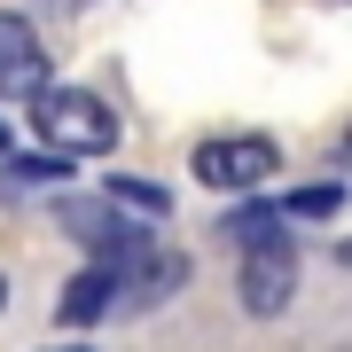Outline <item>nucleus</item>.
I'll return each mask as SVG.
<instances>
[{
    "mask_svg": "<svg viewBox=\"0 0 352 352\" xmlns=\"http://www.w3.org/2000/svg\"><path fill=\"white\" fill-rule=\"evenodd\" d=\"M102 314H118V266H110V258H87V266L63 282V298H55V321L87 329V321H102Z\"/></svg>",
    "mask_w": 352,
    "mask_h": 352,
    "instance_id": "obj_7",
    "label": "nucleus"
},
{
    "mask_svg": "<svg viewBox=\"0 0 352 352\" xmlns=\"http://www.w3.org/2000/svg\"><path fill=\"white\" fill-rule=\"evenodd\" d=\"M63 227H71L78 243H87L94 258H110L118 274H126L133 258H149V235H141V212H126V204H118L110 188H102V196H71V204H63Z\"/></svg>",
    "mask_w": 352,
    "mask_h": 352,
    "instance_id": "obj_2",
    "label": "nucleus"
},
{
    "mask_svg": "<svg viewBox=\"0 0 352 352\" xmlns=\"http://www.w3.org/2000/svg\"><path fill=\"white\" fill-rule=\"evenodd\" d=\"M344 212V188L337 180H305L298 196H282V219H337Z\"/></svg>",
    "mask_w": 352,
    "mask_h": 352,
    "instance_id": "obj_9",
    "label": "nucleus"
},
{
    "mask_svg": "<svg viewBox=\"0 0 352 352\" xmlns=\"http://www.w3.org/2000/svg\"><path fill=\"white\" fill-rule=\"evenodd\" d=\"M47 87V47L24 16H0V102L8 94H39Z\"/></svg>",
    "mask_w": 352,
    "mask_h": 352,
    "instance_id": "obj_5",
    "label": "nucleus"
},
{
    "mask_svg": "<svg viewBox=\"0 0 352 352\" xmlns=\"http://www.w3.org/2000/svg\"><path fill=\"white\" fill-rule=\"evenodd\" d=\"M39 180H55V188H63V180H71V149H47V157H0V188H39Z\"/></svg>",
    "mask_w": 352,
    "mask_h": 352,
    "instance_id": "obj_8",
    "label": "nucleus"
},
{
    "mask_svg": "<svg viewBox=\"0 0 352 352\" xmlns=\"http://www.w3.org/2000/svg\"><path fill=\"white\" fill-rule=\"evenodd\" d=\"M337 266H352V243H344V251H337Z\"/></svg>",
    "mask_w": 352,
    "mask_h": 352,
    "instance_id": "obj_13",
    "label": "nucleus"
},
{
    "mask_svg": "<svg viewBox=\"0 0 352 352\" xmlns=\"http://www.w3.org/2000/svg\"><path fill=\"white\" fill-rule=\"evenodd\" d=\"M344 149H352V133H344Z\"/></svg>",
    "mask_w": 352,
    "mask_h": 352,
    "instance_id": "obj_15",
    "label": "nucleus"
},
{
    "mask_svg": "<svg viewBox=\"0 0 352 352\" xmlns=\"http://www.w3.org/2000/svg\"><path fill=\"white\" fill-rule=\"evenodd\" d=\"M235 298H243V314L251 321H274L289 298H298V243L282 235H258V243H243V274H235Z\"/></svg>",
    "mask_w": 352,
    "mask_h": 352,
    "instance_id": "obj_3",
    "label": "nucleus"
},
{
    "mask_svg": "<svg viewBox=\"0 0 352 352\" xmlns=\"http://www.w3.org/2000/svg\"><path fill=\"white\" fill-rule=\"evenodd\" d=\"M63 352H94V344H63Z\"/></svg>",
    "mask_w": 352,
    "mask_h": 352,
    "instance_id": "obj_14",
    "label": "nucleus"
},
{
    "mask_svg": "<svg viewBox=\"0 0 352 352\" xmlns=\"http://www.w3.org/2000/svg\"><path fill=\"white\" fill-rule=\"evenodd\" d=\"M274 164H282V149L266 133H219L196 149V180L204 188H258V180H274Z\"/></svg>",
    "mask_w": 352,
    "mask_h": 352,
    "instance_id": "obj_4",
    "label": "nucleus"
},
{
    "mask_svg": "<svg viewBox=\"0 0 352 352\" xmlns=\"http://www.w3.org/2000/svg\"><path fill=\"white\" fill-rule=\"evenodd\" d=\"M180 282H188V258H180V251H149V258H133L126 274H118V314H149V305L173 298Z\"/></svg>",
    "mask_w": 352,
    "mask_h": 352,
    "instance_id": "obj_6",
    "label": "nucleus"
},
{
    "mask_svg": "<svg viewBox=\"0 0 352 352\" xmlns=\"http://www.w3.org/2000/svg\"><path fill=\"white\" fill-rule=\"evenodd\" d=\"M8 141H16V133H8V118H0V157H8Z\"/></svg>",
    "mask_w": 352,
    "mask_h": 352,
    "instance_id": "obj_11",
    "label": "nucleus"
},
{
    "mask_svg": "<svg viewBox=\"0 0 352 352\" xmlns=\"http://www.w3.org/2000/svg\"><path fill=\"white\" fill-rule=\"evenodd\" d=\"M110 196L126 204V212H141V219H164V212H173V196H164L157 180H141V173H110Z\"/></svg>",
    "mask_w": 352,
    "mask_h": 352,
    "instance_id": "obj_10",
    "label": "nucleus"
},
{
    "mask_svg": "<svg viewBox=\"0 0 352 352\" xmlns=\"http://www.w3.org/2000/svg\"><path fill=\"white\" fill-rule=\"evenodd\" d=\"M0 314H8V274H0Z\"/></svg>",
    "mask_w": 352,
    "mask_h": 352,
    "instance_id": "obj_12",
    "label": "nucleus"
},
{
    "mask_svg": "<svg viewBox=\"0 0 352 352\" xmlns=\"http://www.w3.org/2000/svg\"><path fill=\"white\" fill-rule=\"evenodd\" d=\"M32 126L47 149H71V157H102L118 141V118H110V102L87 94V87H39L32 94Z\"/></svg>",
    "mask_w": 352,
    "mask_h": 352,
    "instance_id": "obj_1",
    "label": "nucleus"
}]
</instances>
